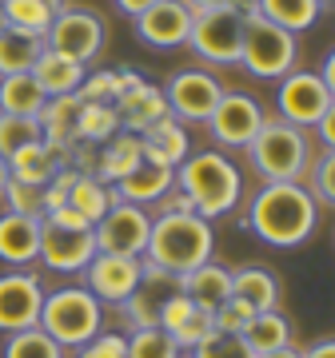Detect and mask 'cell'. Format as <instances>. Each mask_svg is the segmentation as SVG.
I'll list each match as a JSON object with an SVG mask.
<instances>
[{
	"label": "cell",
	"mask_w": 335,
	"mask_h": 358,
	"mask_svg": "<svg viewBox=\"0 0 335 358\" xmlns=\"http://www.w3.org/2000/svg\"><path fill=\"white\" fill-rule=\"evenodd\" d=\"M315 195L303 183H264L247 207V227L271 247H299L315 235Z\"/></svg>",
	"instance_id": "cell-1"
},
{
	"label": "cell",
	"mask_w": 335,
	"mask_h": 358,
	"mask_svg": "<svg viewBox=\"0 0 335 358\" xmlns=\"http://www.w3.org/2000/svg\"><path fill=\"white\" fill-rule=\"evenodd\" d=\"M216 235L212 223L196 211H164L160 219H152V235L144 247V267L164 271L168 279H180L188 271H196L200 263L212 259Z\"/></svg>",
	"instance_id": "cell-2"
},
{
	"label": "cell",
	"mask_w": 335,
	"mask_h": 358,
	"mask_svg": "<svg viewBox=\"0 0 335 358\" xmlns=\"http://www.w3.org/2000/svg\"><path fill=\"white\" fill-rule=\"evenodd\" d=\"M176 187H180V199L196 215L216 219L228 215L240 203L244 179H240L232 159H224L219 152H192L176 167Z\"/></svg>",
	"instance_id": "cell-3"
},
{
	"label": "cell",
	"mask_w": 335,
	"mask_h": 358,
	"mask_svg": "<svg viewBox=\"0 0 335 358\" xmlns=\"http://www.w3.org/2000/svg\"><path fill=\"white\" fill-rule=\"evenodd\" d=\"M244 152L264 183H299L311 164L308 136L287 120H264V128L256 131V140Z\"/></svg>",
	"instance_id": "cell-4"
},
{
	"label": "cell",
	"mask_w": 335,
	"mask_h": 358,
	"mask_svg": "<svg viewBox=\"0 0 335 358\" xmlns=\"http://www.w3.org/2000/svg\"><path fill=\"white\" fill-rule=\"evenodd\" d=\"M252 8H256V0H232V4L192 8V32H188L192 52L204 56L207 64H240L244 24H247Z\"/></svg>",
	"instance_id": "cell-5"
},
{
	"label": "cell",
	"mask_w": 335,
	"mask_h": 358,
	"mask_svg": "<svg viewBox=\"0 0 335 358\" xmlns=\"http://www.w3.org/2000/svg\"><path fill=\"white\" fill-rule=\"evenodd\" d=\"M100 322H104L100 299L88 287H60V291L44 294L40 331L56 338L60 346H84L88 338L100 334Z\"/></svg>",
	"instance_id": "cell-6"
},
{
	"label": "cell",
	"mask_w": 335,
	"mask_h": 358,
	"mask_svg": "<svg viewBox=\"0 0 335 358\" xmlns=\"http://www.w3.org/2000/svg\"><path fill=\"white\" fill-rule=\"evenodd\" d=\"M296 32L271 24L252 8L244 24V48H240V64L252 72L256 80H284L296 64Z\"/></svg>",
	"instance_id": "cell-7"
},
{
	"label": "cell",
	"mask_w": 335,
	"mask_h": 358,
	"mask_svg": "<svg viewBox=\"0 0 335 358\" xmlns=\"http://www.w3.org/2000/svg\"><path fill=\"white\" fill-rule=\"evenodd\" d=\"M92 235H96V251H104V255L140 259L144 247H148V235H152V215H148V207H140V203L112 199V207H108L104 219L92 227Z\"/></svg>",
	"instance_id": "cell-8"
},
{
	"label": "cell",
	"mask_w": 335,
	"mask_h": 358,
	"mask_svg": "<svg viewBox=\"0 0 335 358\" xmlns=\"http://www.w3.org/2000/svg\"><path fill=\"white\" fill-rule=\"evenodd\" d=\"M44 48L60 52L64 60L88 64L104 48V20L96 13H88V8H60L48 28V36H44Z\"/></svg>",
	"instance_id": "cell-9"
},
{
	"label": "cell",
	"mask_w": 335,
	"mask_h": 358,
	"mask_svg": "<svg viewBox=\"0 0 335 358\" xmlns=\"http://www.w3.org/2000/svg\"><path fill=\"white\" fill-rule=\"evenodd\" d=\"M219 96H224V84L212 72H200V68L176 72L164 88L168 112L176 115L180 124H207V115L216 112Z\"/></svg>",
	"instance_id": "cell-10"
},
{
	"label": "cell",
	"mask_w": 335,
	"mask_h": 358,
	"mask_svg": "<svg viewBox=\"0 0 335 358\" xmlns=\"http://www.w3.org/2000/svg\"><path fill=\"white\" fill-rule=\"evenodd\" d=\"M264 108L259 100L244 96V92H224L216 103V112L207 115V128H212V140L224 143V148H247L256 140V131L264 128Z\"/></svg>",
	"instance_id": "cell-11"
},
{
	"label": "cell",
	"mask_w": 335,
	"mask_h": 358,
	"mask_svg": "<svg viewBox=\"0 0 335 358\" xmlns=\"http://www.w3.org/2000/svg\"><path fill=\"white\" fill-rule=\"evenodd\" d=\"M275 103L284 112L280 120L296 124V128H315V120L331 103V92H327L320 72H287L280 92H275Z\"/></svg>",
	"instance_id": "cell-12"
},
{
	"label": "cell",
	"mask_w": 335,
	"mask_h": 358,
	"mask_svg": "<svg viewBox=\"0 0 335 358\" xmlns=\"http://www.w3.org/2000/svg\"><path fill=\"white\" fill-rule=\"evenodd\" d=\"M40 307H44V287L36 275L25 271L0 275V334L40 327Z\"/></svg>",
	"instance_id": "cell-13"
},
{
	"label": "cell",
	"mask_w": 335,
	"mask_h": 358,
	"mask_svg": "<svg viewBox=\"0 0 335 358\" xmlns=\"http://www.w3.org/2000/svg\"><path fill=\"white\" fill-rule=\"evenodd\" d=\"M84 279H88V291L100 303H128V294L144 282V259L96 251L92 263L84 267Z\"/></svg>",
	"instance_id": "cell-14"
},
{
	"label": "cell",
	"mask_w": 335,
	"mask_h": 358,
	"mask_svg": "<svg viewBox=\"0 0 335 358\" xmlns=\"http://www.w3.org/2000/svg\"><path fill=\"white\" fill-rule=\"evenodd\" d=\"M136 20V36L152 48H184L192 32V8L184 0H156L152 8H144Z\"/></svg>",
	"instance_id": "cell-15"
},
{
	"label": "cell",
	"mask_w": 335,
	"mask_h": 358,
	"mask_svg": "<svg viewBox=\"0 0 335 358\" xmlns=\"http://www.w3.org/2000/svg\"><path fill=\"white\" fill-rule=\"evenodd\" d=\"M156 327L180 346V350H196L207 334L216 331L212 310L200 307V303H192L184 291H176V294H168V299H164V307H160V322H156Z\"/></svg>",
	"instance_id": "cell-16"
},
{
	"label": "cell",
	"mask_w": 335,
	"mask_h": 358,
	"mask_svg": "<svg viewBox=\"0 0 335 358\" xmlns=\"http://www.w3.org/2000/svg\"><path fill=\"white\" fill-rule=\"evenodd\" d=\"M96 255V235L88 231H72V227H56L44 223L40 231V263L48 271H84Z\"/></svg>",
	"instance_id": "cell-17"
},
{
	"label": "cell",
	"mask_w": 335,
	"mask_h": 358,
	"mask_svg": "<svg viewBox=\"0 0 335 358\" xmlns=\"http://www.w3.org/2000/svg\"><path fill=\"white\" fill-rule=\"evenodd\" d=\"M40 231L44 219L40 215H0V263L8 267H28L40 259Z\"/></svg>",
	"instance_id": "cell-18"
},
{
	"label": "cell",
	"mask_w": 335,
	"mask_h": 358,
	"mask_svg": "<svg viewBox=\"0 0 335 358\" xmlns=\"http://www.w3.org/2000/svg\"><path fill=\"white\" fill-rule=\"evenodd\" d=\"M140 152H144V164H156V167H176L192 155V143H188V131L176 115H164L160 124L140 136Z\"/></svg>",
	"instance_id": "cell-19"
},
{
	"label": "cell",
	"mask_w": 335,
	"mask_h": 358,
	"mask_svg": "<svg viewBox=\"0 0 335 358\" xmlns=\"http://www.w3.org/2000/svg\"><path fill=\"white\" fill-rule=\"evenodd\" d=\"M116 112H120V131H132V136H144L152 124L172 115L164 92L156 88V84H136L132 92H124L116 100Z\"/></svg>",
	"instance_id": "cell-20"
},
{
	"label": "cell",
	"mask_w": 335,
	"mask_h": 358,
	"mask_svg": "<svg viewBox=\"0 0 335 358\" xmlns=\"http://www.w3.org/2000/svg\"><path fill=\"white\" fill-rule=\"evenodd\" d=\"M80 103H84L80 96H52V100H44V108H40V115H36L44 143H48V148H56L64 159H68V148L76 143Z\"/></svg>",
	"instance_id": "cell-21"
},
{
	"label": "cell",
	"mask_w": 335,
	"mask_h": 358,
	"mask_svg": "<svg viewBox=\"0 0 335 358\" xmlns=\"http://www.w3.org/2000/svg\"><path fill=\"white\" fill-rule=\"evenodd\" d=\"M176 291H184L192 303H200V307L216 310L224 299H232V267L207 259V263H200L196 271H188V275L176 279Z\"/></svg>",
	"instance_id": "cell-22"
},
{
	"label": "cell",
	"mask_w": 335,
	"mask_h": 358,
	"mask_svg": "<svg viewBox=\"0 0 335 358\" xmlns=\"http://www.w3.org/2000/svg\"><path fill=\"white\" fill-rule=\"evenodd\" d=\"M176 187V171L172 167H156V164H140L132 176H124L120 183H112V195L124 203H160L168 192Z\"/></svg>",
	"instance_id": "cell-23"
},
{
	"label": "cell",
	"mask_w": 335,
	"mask_h": 358,
	"mask_svg": "<svg viewBox=\"0 0 335 358\" xmlns=\"http://www.w3.org/2000/svg\"><path fill=\"white\" fill-rule=\"evenodd\" d=\"M84 64H76V60H64L60 52H40V60L32 64V80L40 84V92L44 96H76L80 84H84Z\"/></svg>",
	"instance_id": "cell-24"
},
{
	"label": "cell",
	"mask_w": 335,
	"mask_h": 358,
	"mask_svg": "<svg viewBox=\"0 0 335 358\" xmlns=\"http://www.w3.org/2000/svg\"><path fill=\"white\" fill-rule=\"evenodd\" d=\"M60 164H64V155L56 148H48L44 140H36L28 148H20L16 155H8V176L20 179V183H32V187H44L60 171Z\"/></svg>",
	"instance_id": "cell-25"
},
{
	"label": "cell",
	"mask_w": 335,
	"mask_h": 358,
	"mask_svg": "<svg viewBox=\"0 0 335 358\" xmlns=\"http://www.w3.org/2000/svg\"><path fill=\"white\" fill-rule=\"evenodd\" d=\"M232 294L240 303H247L252 310H275L280 307V282L268 267H240L232 271Z\"/></svg>",
	"instance_id": "cell-26"
},
{
	"label": "cell",
	"mask_w": 335,
	"mask_h": 358,
	"mask_svg": "<svg viewBox=\"0 0 335 358\" xmlns=\"http://www.w3.org/2000/svg\"><path fill=\"white\" fill-rule=\"evenodd\" d=\"M140 164H144L140 136H132V131H116V136L108 140V148H104L100 164H96V179H100V183H120V179L132 176Z\"/></svg>",
	"instance_id": "cell-27"
},
{
	"label": "cell",
	"mask_w": 335,
	"mask_h": 358,
	"mask_svg": "<svg viewBox=\"0 0 335 358\" xmlns=\"http://www.w3.org/2000/svg\"><path fill=\"white\" fill-rule=\"evenodd\" d=\"M44 92L32 80V72H20V76H0V112L4 115H32L36 120L40 108H44Z\"/></svg>",
	"instance_id": "cell-28"
},
{
	"label": "cell",
	"mask_w": 335,
	"mask_h": 358,
	"mask_svg": "<svg viewBox=\"0 0 335 358\" xmlns=\"http://www.w3.org/2000/svg\"><path fill=\"white\" fill-rule=\"evenodd\" d=\"M44 52V40L28 36V32H16V28H4L0 32V76H20V72H32V64Z\"/></svg>",
	"instance_id": "cell-29"
},
{
	"label": "cell",
	"mask_w": 335,
	"mask_h": 358,
	"mask_svg": "<svg viewBox=\"0 0 335 358\" xmlns=\"http://www.w3.org/2000/svg\"><path fill=\"white\" fill-rule=\"evenodd\" d=\"M244 343L256 350V355H268V350H280V346H292V322L280 315V310H256L252 322L244 331Z\"/></svg>",
	"instance_id": "cell-30"
},
{
	"label": "cell",
	"mask_w": 335,
	"mask_h": 358,
	"mask_svg": "<svg viewBox=\"0 0 335 358\" xmlns=\"http://www.w3.org/2000/svg\"><path fill=\"white\" fill-rule=\"evenodd\" d=\"M0 8H4V20H8V28H16V32H28V36H48L52 20H56V13L60 8H52V4H44V0H0Z\"/></svg>",
	"instance_id": "cell-31"
},
{
	"label": "cell",
	"mask_w": 335,
	"mask_h": 358,
	"mask_svg": "<svg viewBox=\"0 0 335 358\" xmlns=\"http://www.w3.org/2000/svg\"><path fill=\"white\" fill-rule=\"evenodd\" d=\"M112 199H116V195L108 192V183H100V179L88 176V171H80L76 183H72V192H68V203H64V207L80 211V215L88 219L92 227H96V223L104 219V211L112 207Z\"/></svg>",
	"instance_id": "cell-32"
},
{
	"label": "cell",
	"mask_w": 335,
	"mask_h": 358,
	"mask_svg": "<svg viewBox=\"0 0 335 358\" xmlns=\"http://www.w3.org/2000/svg\"><path fill=\"white\" fill-rule=\"evenodd\" d=\"M256 13L287 32H303L320 16V0H256Z\"/></svg>",
	"instance_id": "cell-33"
},
{
	"label": "cell",
	"mask_w": 335,
	"mask_h": 358,
	"mask_svg": "<svg viewBox=\"0 0 335 358\" xmlns=\"http://www.w3.org/2000/svg\"><path fill=\"white\" fill-rule=\"evenodd\" d=\"M120 131V112L116 103H80V120H76V140L88 143H108Z\"/></svg>",
	"instance_id": "cell-34"
},
{
	"label": "cell",
	"mask_w": 335,
	"mask_h": 358,
	"mask_svg": "<svg viewBox=\"0 0 335 358\" xmlns=\"http://www.w3.org/2000/svg\"><path fill=\"white\" fill-rule=\"evenodd\" d=\"M4 358H64V346L48 338L40 327H28L4 338Z\"/></svg>",
	"instance_id": "cell-35"
},
{
	"label": "cell",
	"mask_w": 335,
	"mask_h": 358,
	"mask_svg": "<svg viewBox=\"0 0 335 358\" xmlns=\"http://www.w3.org/2000/svg\"><path fill=\"white\" fill-rule=\"evenodd\" d=\"M44 140L40 136V124L32 120V115H4L0 112V155L8 159V155H16L20 148H28V143Z\"/></svg>",
	"instance_id": "cell-36"
},
{
	"label": "cell",
	"mask_w": 335,
	"mask_h": 358,
	"mask_svg": "<svg viewBox=\"0 0 335 358\" xmlns=\"http://www.w3.org/2000/svg\"><path fill=\"white\" fill-rule=\"evenodd\" d=\"M128 358H184V350L160 327H140L128 334Z\"/></svg>",
	"instance_id": "cell-37"
},
{
	"label": "cell",
	"mask_w": 335,
	"mask_h": 358,
	"mask_svg": "<svg viewBox=\"0 0 335 358\" xmlns=\"http://www.w3.org/2000/svg\"><path fill=\"white\" fill-rule=\"evenodd\" d=\"M0 195H4L13 215H44V187H32V183H20V179L8 176Z\"/></svg>",
	"instance_id": "cell-38"
},
{
	"label": "cell",
	"mask_w": 335,
	"mask_h": 358,
	"mask_svg": "<svg viewBox=\"0 0 335 358\" xmlns=\"http://www.w3.org/2000/svg\"><path fill=\"white\" fill-rule=\"evenodd\" d=\"M192 358H256V350L244 343V334H219V331H212L204 343L192 350Z\"/></svg>",
	"instance_id": "cell-39"
},
{
	"label": "cell",
	"mask_w": 335,
	"mask_h": 358,
	"mask_svg": "<svg viewBox=\"0 0 335 358\" xmlns=\"http://www.w3.org/2000/svg\"><path fill=\"white\" fill-rule=\"evenodd\" d=\"M308 192L335 207V152H320V159L308 164Z\"/></svg>",
	"instance_id": "cell-40"
},
{
	"label": "cell",
	"mask_w": 335,
	"mask_h": 358,
	"mask_svg": "<svg viewBox=\"0 0 335 358\" xmlns=\"http://www.w3.org/2000/svg\"><path fill=\"white\" fill-rule=\"evenodd\" d=\"M252 315L256 310L247 307V303H240V299H224L216 310H212V322H216V331L219 334H244L247 331V322H252Z\"/></svg>",
	"instance_id": "cell-41"
},
{
	"label": "cell",
	"mask_w": 335,
	"mask_h": 358,
	"mask_svg": "<svg viewBox=\"0 0 335 358\" xmlns=\"http://www.w3.org/2000/svg\"><path fill=\"white\" fill-rule=\"evenodd\" d=\"M76 96L84 103H116V68H104V72L84 76Z\"/></svg>",
	"instance_id": "cell-42"
},
{
	"label": "cell",
	"mask_w": 335,
	"mask_h": 358,
	"mask_svg": "<svg viewBox=\"0 0 335 358\" xmlns=\"http://www.w3.org/2000/svg\"><path fill=\"white\" fill-rule=\"evenodd\" d=\"M76 358H128V338L124 334H96L80 346Z\"/></svg>",
	"instance_id": "cell-43"
},
{
	"label": "cell",
	"mask_w": 335,
	"mask_h": 358,
	"mask_svg": "<svg viewBox=\"0 0 335 358\" xmlns=\"http://www.w3.org/2000/svg\"><path fill=\"white\" fill-rule=\"evenodd\" d=\"M76 176H80V171H72V167H60V171L52 176V183H44V215L68 203V192H72Z\"/></svg>",
	"instance_id": "cell-44"
},
{
	"label": "cell",
	"mask_w": 335,
	"mask_h": 358,
	"mask_svg": "<svg viewBox=\"0 0 335 358\" xmlns=\"http://www.w3.org/2000/svg\"><path fill=\"white\" fill-rule=\"evenodd\" d=\"M44 223H56V227H72V231H88L92 223L80 211H72V207H56V211H48V215H40Z\"/></svg>",
	"instance_id": "cell-45"
},
{
	"label": "cell",
	"mask_w": 335,
	"mask_h": 358,
	"mask_svg": "<svg viewBox=\"0 0 335 358\" xmlns=\"http://www.w3.org/2000/svg\"><path fill=\"white\" fill-rule=\"evenodd\" d=\"M315 131H320V143L323 152H335V100L327 103V112L315 120Z\"/></svg>",
	"instance_id": "cell-46"
},
{
	"label": "cell",
	"mask_w": 335,
	"mask_h": 358,
	"mask_svg": "<svg viewBox=\"0 0 335 358\" xmlns=\"http://www.w3.org/2000/svg\"><path fill=\"white\" fill-rule=\"evenodd\" d=\"M299 358H335V338H323V343L299 350Z\"/></svg>",
	"instance_id": "cell-47"
},
{
	"label": "cell",
	"mask_w": 335,
	"mask_h": 358,
	"mask_svg": "<svg viewBox=\"0 0 335 358\" xmlns=\"http://www.w3.org/2000/svg\"><path fill=\"white\" fill-rule=\"evenodd\" d=\"M323 84H327V92H331V100H335V48L327 52V60H323Z\"/></svg>",
	"instance_id": "cell-48"
},
{
	"label": "cell",
	"mask_w": 335,
	"mask_h": 358,
	"mask_svg": "<svg viewBox=\"0 0 335 358\" xmlns=\"http://www.w3.org/2000/svg\"><path fill=\"white\" fill-rule=\"evenodd\" d=\"M156 0H116V8L120 13H128V16H140L144 8H152Z\"/></svg>",
	"instance_id": "cell-49"
},
{
	"label": "cell",
	"mask_w": 335,
	"mask_h": 358,
	"mask_svg": "<svg viewBox=\"0 0 335 358\" xmlns=\"http://www.w3.org/2000/svg\"><path fill=\"white\" fill-rule=\"evenodd\" d=\"M256 358H299L296 346H280V350H268V355H256Z\"/></svg>",
	"instance_id": "cell-50"
},
{
	"label": "cell",
	"mask_w": 335,
	"mask_h": 358,
	"mask_svg": "<svg viewBox=\"0 0 335 358\" xmlns=\"http://www.w3.org/2000/svg\"><path fill=\"white\" fill-rule=\"evenodd\" d=\"M188 8H212V4H232V0H184Z\"/></svg>",
	"instance_id": "cell-51"
},
{
	"label": "cell",
	"mask_w": 335,
	"mask_h": 358,
	"mask_svg": "<svg viewBox=\"0 0 335 358\" xmlns=\"http://www.w3.org/2000/svg\"><path fill=\"white\" fill-rule=\"evenodd\" d=\"M4 183H8V159L0 155V192H4Z\"/></svg>",
	"instance_id": "cell-52"
},
{
	"label": "cell",
	"mask_w": 335,
	"mask_h": 358,
	"mask_svg": "<svg viewBox=\"0 0 335 358\" xmlns=\"http://www.w3.org/2000/svg\"><path fill=\"white\" fill-rule=\"evenodd\" d=\"M320 8H327V13H335V0H320Z\"/></svg>",
	"instance_id": "cell-53"
},
{
	"label": "cell",
	"mask_w": 335,
	"mask_h": 358,
	"mask_svg": "<svg viewBox=\"0 0 335 358\" xmlns=\"http://www.w3.org/2000/svg\"><path fill=\"white\" fill-rule=\"evenodd\" d=\"M44 4H52V8H64V0H44Z\"/></svg>",
	"instance_id": "cell-54"
},
{
	"label": "cell",
	"mask_w": 335,
	"mask_h": 358,
	"mask_svg": "<svg viewBox=\"0 0 335 358\" xmlns=\"http://www.w3.org/2000/svg\"><path fill=\"white\" fill-rule=\"evenodd\" d=\"M4 28H8V20H4V8H0V32H4Z\"/></svg>",
	"instance_id": "cell-55"
}]
</instances>
